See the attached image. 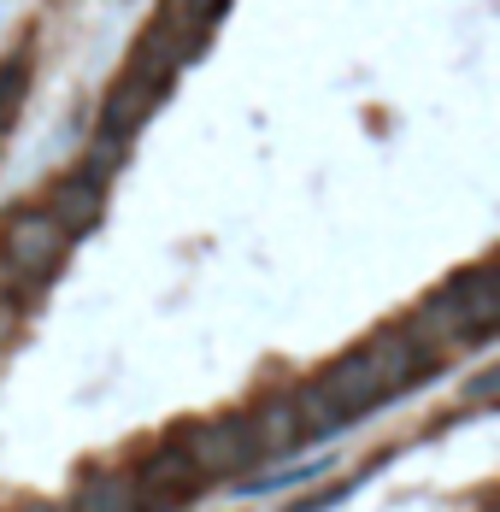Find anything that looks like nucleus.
Returning <instances> with one entry per match:
<instances>
[{
	"label": "nucleus",
	"instance_id": "1",
	"mask_svg": "<svg viewBox=\"0 0 500 512\" xmlns=\"http://www.w3.org/2000/svg\"><path fill=\"white\" fill-rule=\"evenodd\" d=\"M65 254H71V236L59 230V218H53L48 206H12L6 212V224H0V259L12 265V277L24 289L48 283L53 271L65 265Z\"/></svg>",
	"mask_w": 500,
	"mask_h": 512
},
{
	"label": "nucleus",
	"instance_id": "2",
	"mask_svg": "<svg viewBox=\"0 0 500 512\" xmlns=\"http://www.w3.org/2000/svg\"><path fill=\"white\" fill-rule=\"evenodd\" d=\"M171 442H177L183 460L200 471V483H212V477H242V471H253V465L265 460L259 442H253V430H248V412H218V418L183 424Z\"/></svg>",
	"mask_w": 500,
	"mask_h": 512
},
{
	"label": "nucleus",
	"instance_id": "3",
	"mask_svg": "<svg viewBox=\"0 0 500 512\" xmlns=\"http://www.w3.org/2000/svg\"><path fill=\"white\" fill-rule=\"evenodd\" d=\"M365 359L377 365V377H383V389H389V401H395L400 389H412L418 377H430L436 371V354L406 330V324H389V330H377L371 342H365Z\"/></svg>",
	"mask_w": 500,
	"mask_h": 512
},
{
	"label": "nucleus",
	"instance_id": "4",
	"mask_svg": "<svg viewBox=\"0 0 500 512\" xmlns=\"http://www.w3.org/2000/svg\"><path fill=\"white\" fill-rule=\"evenodd\" d=\"M59 218V230L77 242L83 230H95L100 224V212H106V189H100L95 177H83V171H65V177H53V189H48V201H42Z\"/></svg>",
	"mask_w": 500,
	"mask_h": 512
},
{
	"label": "nucleus",
	"instance_id": "5",
	"mask_svg": "<svg viewBox=\"0 0 500 512\" xmlns=\"http://www.w3.org/2000/svg\"><path fill=\"white\" fill-rule=\"evenodd\" d=\"M248 430H253V442H259V454H265V460L295 454L300 442H312V436H306V424H300V407H295V395H289V389H283V395H265V401L248 412Z\"/></svg>",
	"mask_w": 500,
	"mask_h": 512
},
{
	"label": "nucleus",
	"instance_id": "6",
	"mask_svg": "<svg viewBox=\"0 0 500 512\" xmlns=\"http://www.w3.org/2000/svg\"><path fill=\"white\" fill-rule=\"evenodd\" d=\"M65 507L71 512H142V489H136V477L124 465H95V471L77 477Z\"/></svg>",
	"mask_w": 500,
	"mask_h": 512
},
{
	"label": "nucleus",
	"instance_id": "7",
	"mask_svg": "<svg viewBox=\"0 0 500 512\" xmlns=\"http://www.w3.org/2000/svg\"><path fill=\"white\" fill-rule=\"evenodd\" d=\"M159 95H165V89H153V83L118 77V83L106 89V106H100V130H106V136H118V142H136V130L153 118Z\"/></svg>",
	"mask_w": 500,
	"mask_h": 512
},
{
	"label": "nucleus",
	"instance_id": "8",
	"mask_svg": "<svg viewBox=\"0 0 500 512\" xmlns=\"http://www.w3.org/2000/svg\"><path fill=\"white\" fill-rule=\"evenodd\" d=\"M218 18H224V0H165L153 24H159L171 42H183V48L195 53L200 42H206V30H212Z\"/></svg>",
	"mask_w": 500,
	"mask_h": 512
},
{
	"label": "nucleus",
	"instance_id": "9",
	"mask_svg": "<svg viewBox=\"0 0 500 512\" xmlns=\"http://www.w3.org/2000/svg\"><path fill=\"white\" fill-rule=\"evenodd\" d=\"M24 95H30V53L18 48L6 65H0V130H12V118H18Z\"/></svg>",
	"mask_w": 500,
	"mask_h": 512
},
{
	"label": "nucleus",
	"instance_id": "10",
	"mask_svg": "<svg viewBox=\"0 0 500 512\" xmlns=\"http://www.w3.org/2000/svg\"><path fill=\"white\" fill-rule=\"evenodd\" d=\"M124 154H130V142H118V136H106V130H100L95 142H89V154H83V165H77V171H83V177H95L100 189H106V183H112V171L124 165Z\"/></svg>",
	"mask_w": 500,
	"mask_h": 512
},
{
	"label": "nucleus",
	"instance_id": "11",
	"mask_svg": "<svg viewBox=\"0 0 500 512\" xmlns=\"http://www.w3.org/2000/svg\"><path fill=\"white\" fill-rule=\"evenodd\" d=\"M18 295H24V283H18V277H12V265L0 259V301H18Z\"/></svg>",
	"mask_w": 500,
	"mask_h": 512
},
{
	"label": "nucleus",
	"instance_id": "12",
	"mask_svg": "<svg viewBox=\"0 0 500 512\" xmlns=\"http://www.w3.org/2000/svg\"><path fill=\"white\" fill-rule=\"evenodd\" d=\"M18 512H71V507H59V501H30V507H18Z\"/></svg>",
	"mask_w": 500,
	"mask_h": 512
}]
</instances>
